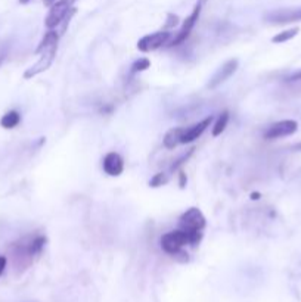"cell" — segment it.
Listing matches in <instances>:
<instances>
[{
  "label": "cell",
  "mask_w": 301,
  "mask_h": 302,
  "mask_svg": "<svg viewBox=\"0 0 301 302\" xmlns=\"http://www.w3.org/2000/svg\"><path fill=\"white\" fill-rule=\"evenodd\" d=\"M251 199H254V201H255V199H260V193H252V195H251Z\"/></svg>",
  "instance_id": "cell-25"
},
{
  "label": "cell",
  "mask_w": 301,
  "mask_h": 302,
  "mask_svg": "<svg viewBox=\"0 0 301 302\" xmlns=\"http://www.w3.org/2000/svg\"><path fill=\"white\" fill-rule=\"evenodd\" d=\"M297 130H298V123L297 121H294V120H282V121H277V123L272 124L264 131V139L274 140V139L292 136Z\"/></svg>",
  "instance_id": "cell-5"
},
{
  "label": "cell",
  "mask_w": 301,
  "mask_h": 302,
  "mask_svg": "<svg viewBox=\"0 0 301 302\" xmlns=\"http://www.w3.org/2000/svg\"><path fill=\"white\" fill-rule=\"evenodd\" d=\"M161 248L165 253L171 255V256H188V253L183 252V246L189 245L188 240V234L183 228L180 230H171L168 233H165L161 237Z\"/></svg>",
  "instance_id": "cell-1"
},
{
  "label": "cell",
  "mask_w": 301,
  "mask_h": 302,
  "mask_svg": "<svg viewBox=\"0 0 301 302\" xmlns=\"http://www.w3.org/2000/svg\"><path fill=\"white\" fill-rule=\"evenodd\" d=\"M201 8H202V3H198L195 8H193V11H192V14L185 20V23H183V26L182 28L179 30V33L176 34V37L170 42V45L168 46H179L180 43H183V42H186V39L191 36L192 30H193V27L196 24V21H198V18H199V14H201Z\"/></svg>",
  "instance_id": "cell-6"
},
{
  "label": "cell",
  "mask_w": 301,
  "mask_h": 302,
  "mask_svg": "<svg viewBox=\"0 0 301 302\" xmlns=\"http://www.w3.org/2000/svg\"><path fill=\"white\" fill-rule=\"evenodd\" d=\"M264 21L273 26H285L301 21V8H282L264 15Z\"/></svg>",
  "instance_id": "cell-2"
},
{
  "label": "cell",
  "mask_w": 301,
  "mask_h": 302,
  "mask_svg": "<svg viewBox=\"0 0 301 302\" xmlns=\"http://www.w3.org/2000/svg\"><path fill=\"white\" fill-rule=\"evenodd\" d=\"M20 121H21L20 112H18V111H9V112H6V114L2 117L0 126L3 127V128H6V130H11V128H15V127L18 126Z\"/></svg>",
  "instance_id": "cell-15"
},
{
  "label": "cell",
  "mask_w": 301,
  "mask_h": 302,
  "mask_svg": "<svg viewBox=\"0 0 301 302\" xmlns=\"http://www.w3.org/2000/svg\"><path fill=\"white\" fill-rule=\"evenodd\" d=\"M5 59H6V51H0V67H2Z\"/></svg>",
  "instance_id": "cell-24"
},
{
  "label": "cell",
  "mask_w": 301,
  "mask_h": 302,
  "mask_svg": "<svg viewBox=\"0 0 301 302\" xmlns=\"http://www.w3.org/2000/svg\"><path fill=\"white\" fill-rule=\"evenodd\" d=\"M179 176H180V180H179V186H180V187L183 189V187L186 186V174H185V173L182 171V173H180Z\"/></svg>",
  "instance_id": "cell-22"
},
{
  "label": "cell",
  "mask_w": 301,
  "mask_h": 302,
  "mask_svg": "<svg viewBox=\"0 0 301 302\" xmlns=\"http://www.w3.org/2000/svg\"><path fill=\"white\" fill-rule=\"evenodd\" d=\"M71 2L70 0H59L56 2L54 6H51V11L45 20V26L49 30H54L59 26L68 15V12L71 11Z\"/></svg>",
  "instance_id": "cell-4"
},
{
  "label": "cell",
  "mask_w": 301,
  "mask_h": 302,
  "mask_svg": "<svg viewBox=\"0 0 301 302\" xmlns=\"http://www.w3.org/2000/svg\"><path fill=\"white\" fill-rule=\"evenodd\" d=\"M167 181H168V178H167L164 173H158V174H155V176L149 180V186L151 187H160V186L165 184Z\"/></svg>",
  "instance_id": "cell-19"
},
{
  "label": "cell",
  "mask_w": 301,
  "mask_h": 302,
  "mask_svg": "<svg viewBox=\"0 0 301 302\" xmlns=\"http://www.w3.org/2000/svg\"><path fill=\"white\" fill-rule=\"evenodd\" d=\"M211 123H213V117H207L205 120H202V121L193 124V126L189 127L188 130L185 128V133H183V136H182V143L186 145V143H192V142H195L196 139H199V137L202 136V133L210 127Z\"/></svg>",
  "instance_id": "cell-11"
},
{
  "label": "cell",
  "mask_w": 301,
  "mask_h": 302,
  "mask_svg": "<svg viewBox=\"0 0 301 302\" xmlns=\"http://www.w3.org/2000/svg\"><path fill=\"white\" fill-rule=\"evenodd\" d=\"M180 227L182 228H196L202 230L205 227V217L198 208H189L180 215Z\"/></svg>",
  "instance_id": "cell-9"
},
{
  "label": "cell",
  "mask_w": 301,
  "mask_h": 302,
  "mask_svg": "<svg viewBox=\"0 0 301 302\" xmlns=\"http://www.w3.org/2000/svg\"><path fill=\"white\" fill-rule=\"evenodd\" d=\"M227 123H229V112L227 111H224V112H221L220 114V117L217 118V121L214 123V126H213V137H217L220 136L224 130H226V127H227Z\"/></svg>",
  "instance_id": "cell-16"
},
{
  "label": "cell",
  "mask_w": 301,
  "mask_h": 302,
  "mask_svg": "<svg viewBox=\"0 0 301 302\" xmlns=\"http://www.w3.org/2000/svg\"><path fill=\"white\" fill-rule=\"evenodd\" d=\"M300 33V28H289V30H285V31H282V33H279V34H276L273 39H272V42L273 43H285V42H289L291 39H294L297 34Z\"/></svg>",
  "instance_id": "cell-17"
},
{
  "label": "cell",
  "mask_w": 301,
  "mask_h": 302,
  "mask_svg": "<svg viewBox=\"0 0 301 302\" xmlns=\"http://www.w3.org/2000/svg\"><path fill=\"white\" fill-rule=\"evenodd\" d=\"M183 133H185V128H183V127H174V128L168 130V131L165 133L164 140H163L165 148L170 149V151L176 149V148L182 143V136H183Z\"/></svg>",
  "instance_id": "cell-12"
},
{
  "label": "cell",
  "mask_w": 301,
  "mask_h": 302,
  "mask_svg": "<svg viewBox=\"0 0 301 302\" xmlns=\"http://www.w3.org/2000/svg\"><path fill=\"white\" fill-rule=\"evenodd\" d=\"M28 2H30V0H20V3H21V5H27Z\"/></svg>",
  "instance_id": "cell-26"
},
{
  "label": "cell",
  "mask_w": 301,
  "mask_h": 302,
  "mask_svg": "<svg viewBox=\"0 0 301 302\" xmlns=\"http://www.w3.org/2000/svg\"><path fill=\"white\" fill-rule=\"evenodd\" d=\"M171 37V33L163 30V31H157V33H152V34H146L143 36L139 42H137V49L140 52H152L160 49L161 46H164L168 43Z\"/></svg>",
  "instance_id": "cell-3"
},
{
  "label": "cell",
  "mask_w": 301,
  "mask_h": 302,
  "mask_svg": "<svg viewBox=\"0 0 301 302\" xmlns=\"http://www.w3.org/2000/svg\"><path fill=\"white\" fill-rule=\"evenodd\" d=\"M45 245H46V237L45 236H36V237H33L31 240L26 242V248H27L28 255L31 258L36 256L37 253H40V252L43 251Z\"/></svg>",
  "instance_id": "cell-14"
},
{
  "label": "cell",
  "mask_w": 301,
  "mask_h": 302,
  "mask_svg": "<svg viewBox=\"0 0 301 302\" xmlns=\"http://www.w3.org/2000/svg\"><path fill=\"white\" fill-rule=\"evenodd\" d=\"M179 24V17L177 15H173V14H168L167 15V23L164 24V30H171V28H174V27Z\"/></svg>",
  "instance_id": "cell-20"
},
{
  "label": "cell",
  "mask_w": 301,
  "mask_h": 302,
  "mask_svg": "<svg viewBox=\"0 0 301 302\" xmlns=\"http://www.w3.org/2000/svg\"><path fill=\"white\" fill-rule=\"evenodd\" d=\"M6 264H8V259H6V256L0 255V276L3 274V271H5V268H6Z\"/></svg>",
  "instance_id": "cell-21"
},
{
  "label": "cell",
  "mask_w": 301,
  "mask_h": 302,
  "mask_svg": "<svg viewBox=\"0 0 301 302\" xmlns=\"http://www.w3.org/2000/svg\"><path fill=\"white\" fill-rule=\"evenodd\" d=\"M149 67H151V61H149L148 58H140V59H137L136 62L132 65V73L136 74V73L146 71Z\"/></svg>",
  "instance_id": "cell-18"
},
{
  "label": "cell",
  "mask_w": 301,
  "mask_h": 302,
  "mask_svg": "<svg viewBox=\"0 0 301 302\" xmlns=\"http://www.w3.org/2000/svg\"><path fill=\"white\" fill-rule=\"evenodd\" d=\"M238 59L233 58V59H229L227 62H224L219 70L216 71V74L210 78V83H208V89L214 90L217 89L220 84H223L226 80H229L230 77L233 76L238 70Z\"/></svg>",
  "instance_id": "cell-8"
},
{
  "label": "cell",
  "mask_w": 301,
  "mask_h": 302,
  "mask_svg": "<svg viewBox=\"0 0 301 302\" xmlns=\"http://www.w3.org/2000/svg\"><path fill=\"white\" fill-rule=\"evenodd\" d=\"M43 3H45V6L51 8V6H54V5H55L56 0H43Z\"/></svg>",
  "instance_id": "cell-23"
},
{
  "label": "cell",
  "mask_w": 301,
  "mask_h": 302,
  "mask_svg": "<svg viewBox=\"0 0 301 302\" xmlns=\"http://www.w3.org/2000/svg\"><path fill=\"white\" fill-rule=\"evenodd\" d=\"M56 49H58V46H54V48H51V49H48V51L42 52L40 59H39L34 65H31L27 71L24 73V78L30 80V78H33V77L45 73V71L52 65V62H54V59H55Z\"/></svg>",
  "instance_id": "cell-7"
},
{
  "label": "cell",
  "mask_w": 301,
  "mask_h": 302,
  "mask_svg": "<svg viewBox=\"0 0 301 302\" xmlns=\"http://www.w3.org/2000/svg\"><path fill=\"white\" fill-rule=\"evenodd\" d=\"M58 40H59V34L56 33L55 30H49L48 33H45L42 42L39 43L37 49H36V55H40L42 52L48 51L54 46H58Z\"/></svg>",
  "instance_id": "cell-13"
},
{
  "label": "cell",
  "mask_w": 301,
  "mask_h": 302,
  "mask_svg": "<svg viewBox=\"0 0 301 302\" xmlns=\"http://www.w3.org/2000/svg\"><path fill=\"white\" fill-rule=\"evenodd\" d=\"M104 171L111 177H118L124 170V161L117 152H110L105 155L102 162Z\"/></svg>",
  "instance_id": "cell-10"
}]
</instances>
